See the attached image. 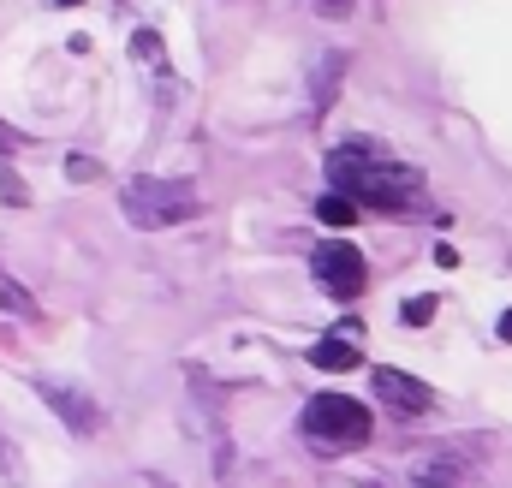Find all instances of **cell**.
I'll return each instance as SVG.
<instances>
[{"label": "cell", "mask_w": 512, "mask_h": 488, "mask_svg": "<svg viewBox=\"0 0 512 488\" xmlns=\"http://www.w3.org/2000/svg\"><path fill=\"white\" fill-rule=\"evenodd\" d=\"M328 185H334L346 203L382 209V215L423 203V173L405 167V161H393L376 143H340V149H328Z\"/></svg>", "instance_id": "cell-1"}, {"label": "cell", "mask_w": 512, "mask_h": 488, "mask_svg": "<svg viewBox=\"0 0 512 488\" xmlns=\"http://www.w3.org/2000/svg\"><path fill=\"white\" fill-rule=\"evenodd\" d=\"M120 209H126V221L137 233H161V227L191 221L203 209V197H197L191 179H131L120 191Z\"/></svg>", "instance_id": "cell-2"}, {"label": "cell", "mask_w": 512, "mask_h": 488, "mask_svg": "<svg viewBox=\"0 0 512 488\" xmlns=\"http://www.w3.org/2000/svg\"><path fill=\"white\" fill-rule=\"evenodd\" d=\"M304 441L310 447H322V453H346V447H364L370 441V411L358 405V399H346V393H316L310 405H304Z\"/></svg>", "instance_id": "cell-3"}, {"label": "cell", "mask_w": 512, "mask_h": 488, "mask_svg": "<svg viewBox=\"0 0 512 488\" xmlns=\"http://www.w3.org/2000/svg\"><path fill=\"white\" fill-rule=\"evenodd\" d=\"M310 268H316V286L328 292V298H364V286H370V268H364V256H358V244H322L316 256H310Z\"/></svg>", "instance_id": "cell-4"}, {"label": "cell", "mask_w": 512, "mask_h": 488, "mask_svg": "<svg viewBox=\"0 0 512 488\" xmlns=\"http://www.w3.org/2000/svg\"><path fill=\"white\" fill-rule=\"evenodd\" d=\"M36 393H42V405H48L72 435H96V429H102V405H96L84 387H72V381H48V375H42Z\"/></svg>", "instance_id": "cell-5"}, {"label": "cell", "mask_w": 512, "mask_h": 488, "mask_svg": "<svg viewBox=\"0 0 512 488\" xmlns=\"http://www.w3.org/2000/svg\"><path fill=\"white\" fill-rule=\"evenodd\" d=\"M370 387H376V399H382L393 417H423V411L435 405V393H429L417 375H405V369H387V364L370 375Z\"/></svg>", "instance_id": "cell-6"}, {"label": "cell", "mask_w": 512, "mask_h": 488, "mask_svg": "<svg viewBox=\"0 0 512 488\" xmlns=\"http://www.w3.org/2000/svg\"><path fill=\"white\" fill-rule=\"evenodd\" d=\"M411 483L417 488H465V465L447 453H417L411 459Z\"/></svg>", "instance_id": "cell-7"}, {"label": "cell", "mask_w": 512, "mask_h": 488, "mask_svg": "<svg viewBox=\"0 0 512 488\" xmlns=\"http://www.w3.org/2000/svg\"><path fill=\"white\" fill-rule=\"evenodd\" d=\"M310 364L322 369V375H346V369H358L364 358H358V346H352V340L340 334V340H322V346L310 352Z\"/></svg>", "instance_id": "cell-8"}, {"label": "cell", "mask_w": 512, "mask_h": 488, "mask_svg": "<svg viewBox=\"0 0 512 488\" xmlns=\"http://www.w3.org/2000/svg\"><path fill=\"white\" fill-rule=\"evenodd\" d=\"M0 310H6V316H18V322H36V316H42V304H36L12 274H0Z\"/></svg>", "instance_id": "cell-9"}, {"label": "cell", "mask_w": 512, "mask_h": 488, "mask_svg": "<svg viewBox=\"0 0 512 488\" xmlns=\"http://www.w3.org/2000/svg\"><path fill=\"white\" fill-rule=\"evenodd\" d=\"M316 221H322V227H334V233H346V227L358 221V203H346L340 191H328V197L316 203Z\"/></svg>", "instance_id": "cell-10"}, {"label": "cell", "mask_w": 512, "mask_h": 488, "mask_svg": "<svg viewBox=\"0 0 512 488\" xmlns=\"http://www.w3.org/2000/svg\"><path fill=\"white\" fill-rule=\"evenodd\" d=\"M0 197H6V203H18V209H24V203H30V185H24V179H18V173H12V167H0Z\"/></svg>", "instance_id": "cell-11"}, {"label": "cell", "mask_w": 512, "mask_h": 488, "mask_svg": "<svg viewBox=\"0 0 512 488\" xmlns=\"http://www.w3.org/2000/svg\"><path fill=\"white\" fill-rule=\"evenodd\" d=\"M399 316H405V328H423V322L435 316V298H405V310H399Z\"/></svg>", "instance_id": "cell-12"}, {"label": "cell", "mask_w": 512, "mask_h": 488, "mask_svg": "<svg viewBox=\"0 0 512 488\" xmlns=\"http://www.w3.org/2000/svg\"><path fill=\"white\" fill-rule=\"evenodd\" d=\"M96 173H102V167H96L90 155H72V161H66V179H78V185H90Z\"/></svg>", "instance_id": "cell-13"}, {"label": "cell", "mask_w": 512, "mask_h": 488, "mask_svg": "<svg viewBox=\"0 0 512 488\" xmlns=\"http://www.w3.org/2000/svg\"><path fill=\"white\" fill-rule=\"evenodd\" d=\"M0 477H6V483H18V447L6 441V429H0Z\"/></svg>", "instance_id": "cell-14"}, {"label": "cell", "mask_w": 512, "mask_h": 488, "mask_svg": "<svg viewBox=\"0 0 512 488\" xmlns=\"http://www.w3.org/2000/svg\"><path fill=\"white\" fill-rule=\"evenodd\" d=\"M131 54H137V60H161V42H155L149 30H137V36H131Z\"/></svg>", "instance_id": "cell-15"}, {"label": "cell", "mask_w": 512, "mask_h": 488, "mask_svg": "<svg viewBox=\"0 0 512 488\" xmlns=\"http://www.w3.org/2000/svg\"><path fill=\"white\" fill-rule=\"evenodd\" d=\"M12 149H24V137H18V131H12V125L0 120V155H12Z\"/></svg>", "instance_id": "cell-16"}, {"label": "cell", "mask_w": 512, "mask_h": 488, "mask_svg": "<svg viewBox=\"0 0 512 488\" xmlns=\"http://www.w3.org/2000/svg\"><path fill=\"white\" fill-rule=\"evenodd\" d=\"M316 12H328V18H346V12H352V0H316Z\"/></svg>", "instance_id": "cell-17"}, {"label": "cell", "mask_w": 512, "mask_h": 488, "mask_svg": "<svg viewBox=\"0 0 512 488\" xmlns=\"http://www.w3.org/2000/svg\"><path fill=\"white\" fill-rule=\"evenodd\" d=\"M501 340H512V310L501 316Z\"/></svg>", "instance_id": "cell-18"}, {"label": "cell", "mask_w": 512, "mask_h": 488, "mask_svg": "<svg viewBox=\"0 0 512 488\" xmlns=\"http://www.w3.org/2000/svg\"><path fill=\"white\" fill-rule=\"evenodd\" d=\"M149 488H173V483H167V477H149Z\"/></svg>", "instance_id": "cell-19"}, {"label": "cell", "mask_w": 512, "mask_h": 488, "mask_svg": "<svg viewBox=\"0 0 512 488\" xmlns=\"http://www.w3.org/2000/svg\"><path fill=\"white\" fill-rule=\"evenodd\" d=\"M54 6H78V0H54Z\"/></svg>", "instance_id": "cell-20"}]
</instances>
